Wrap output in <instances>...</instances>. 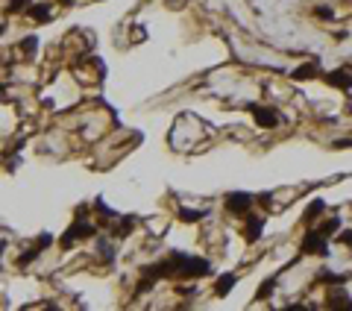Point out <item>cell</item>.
I'll use <instances>...</instances> for the list:
<instances>
[{
	"label": "cell",
	"mask_w": 352,
	"mask_h": 311,
	"mask_svg": "<svg viewBox=\"0 0 352 311\" xmlns=\"http://www.w3.org/2000/svg\"><path fill=\"white\" fill-rule=\"evenodd\" d=\"M170 262H173V273L176 276H206L209 273V264L206 262L191 258V255H182V252H173Z\"/></svg>",
	"instance_id": "1"
},
{
	"label": "cell",
	"mask_w": 352,
	"mask_h": 311,
	"mask_svg": "<svg viewBox=\"0 0 352 311\" xmlns=\"http://www.w3.org/2000/svg\"><path fill=\"white\" fill-rule=\"evenodd\" d=\"M226 209L229 212H235V215H244V212H249L253 209V197L244 191H238V194H229L226 197Z\"/></svg>",
	"instance_id": "2"
},
{
	"label": "cell",
	"mask_w": 352,
	"mask_h": 311,
	"mask_svg": "<svg viewBox=\"0 0 352 311\" xmlns=\"http://www.w3.org/2000/svg\"><path fill=\"white\" fill-rule=\"evenodd\" d=\"M261 226H264V223H261V217H249V220H246V226H244V238L246 241H256L258 235H261Z\"/></svg>",
	"instance_id": "3"
},
{
	"label": "cell",
	"mask_w": 352,
	"mask_h": 311,
	"mask_svg": "<svg viewBox=\"0 0 352 311\" xmlns=\"http://www.w3.org/2000/svg\"><path fill=\"white\" fill-rule=\"evenodd\" d=\"M253 115H256V120L261 123V126H273V123L279 120L276 115H273V112H267L264 106H253Z\"/></svg>",
	"instance_id": "4"
},
{
	"label": "cell",
	"mask_w": 352,
	"mask_h": 311,
	"mask_svg": "<svg viewBox=\"0 0 352 311\" xmlns=\"http://www.w3.org/2000/svg\"><path fill=\"white\" fill-rule=\"evenodd\" d=\"M27 15H30L33 21H38V24H44V21H50V6H44V3L30 6V9H27Z\"/></svg>",
	"instance_id": "5"
},
{
	"label": "cell",
	"mask_w": 352,
	"mask_h": 311,
	"mask_svg": "<svg viewBox=\"0 0 352 311\" xmlns=\"http://www.w3.org/2000/svg\"><path fill=\"white\" fill-rule=\"evenodd\" d=\"M326 80L332 85H338V88H349V85H352V76H346V73H340V71L338 73H329Z\"/></svg>",
	"instance_id": "6"
},
{
	"label": "cell",
	"mask_w": 352,
	"mask_h": 311,
	"mask_svg": "<svg viewBox=\"0 0 352 311\" xmlns=\"http://www.w3.org/2000/svg\"><path fill=\"white\" fill-rule=\"evenodd\" d=\"M232 285H235V276L232 273L223 276V279H217V294H220V297H226V294L232 291Z\"/></svg>",
	"instance_id": "7"
},
{
	"label": "cell",
	"mask_w": 352,
	"mask_h": 311,
	"mask_svg": "<svg viewBox=\"0 0 352 311\" xmlns=\"http://www.w3.org/2000/svg\"><path fill=\"white\" fill-rule=\"evenodd\" d=\"M100 255H103L106 262H112V258H115V250H112V244H106V241H100Z\"/></svg>",
	"instance_id": "8"
},
{
	"label": "cell",
	"mask_w": 352,
	"mask_h": 311,
	"mask_svg": "<svg viewBox=\"0 0 352 311\" xmlns=\"http://www.w3.org/2000/svg\"><path fill=\"white\" fill-rule=\"evenodd\" d=\"M179 217H182L185 223H191V220H199V217H203V212H188V209H182V212H179Z\"/></svg>",
	"instance_id": "9"
},
{
	"label": "cell",
	"mask_w": 352,
	"mask_h": 311,
	"mask_svg": "<svg viewBox=\"0 0 352 311\" xmlns=\"http://www.w3.org/2000/svg\"><path fill=\"white\" fill-rule=\"evenodd\" d=\"M314 15L320 18V21H332L335 15H332V9H326V6H320V9H314Z\"/></svg>",
	"instance_id": "10"
},
{
	"label": "cell",
	"mask_w": 352,
	"mask_h": 311,
	"mask_svg": "<svg viewBox=\"0 0 352 311\" xmlns=\"http://www.w3.org/2000/svg\"><path fill=\"white\" fill-rule=\"evenodd\" d=\"M35 47H38V41H35V38H27V41L21 44V50H23V53H33Z\"/></svg>",
	"instance_id": "11"
},
{
	"label": "cell",
	"mask_w": 352,
	"mask_h": 311,
	"mask_svg": "<svg viewBox=\"0 0 352 311\" xmlns=\"http://www.w3.org/2000/svg\"><path fill=\"white\" fill-rule=\"evenodd\" d=\"M27 3H30V0H12V3H9V12H21Z\"/></svg>",
	"instance_id": "12"
},
{
	"label": "cell",
	"mask_w": 352,
	"mask_h": 311,
	"mask_svg": "<svg viewBox=\"0 0 352 311\" xmlns=\"http://www.w3.org/2000/svg\"><path fill=\"white\" fill-rule=\"evenodd\" d=\"M62 3H65V6H70V3H73V0H62Z\"/></svg>",
	"instance_id": "13"
}]
</instances>
